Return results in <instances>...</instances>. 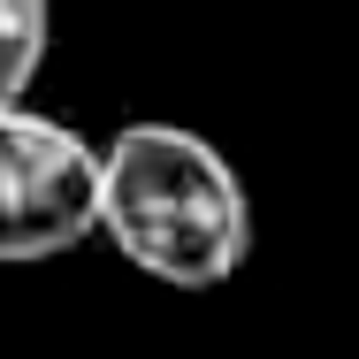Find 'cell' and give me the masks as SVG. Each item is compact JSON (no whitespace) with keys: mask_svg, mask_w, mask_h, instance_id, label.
Returning a JSON list of instances; mask_svg holds the SVG:
<instances>
[{"mask_svg":"<svg viewBox=\"0 0 359 359\" xmlns=\"http://www.w3.org/2000/svg\"><path fill=\"white\" fill-rule=\"evenodd\" d=\"M46 46H54V0H0V107L31 92Z\"/></svg>","mask_w":359,"mask_h":359,"instance_id":"obj_3","label":"cell"},{"mask_svg":"<svg viewBox=\"0 0 359 359\" xmlns=\"http://www.w3.org/2000/svg\"><path fill=\"white\" fill-rule=\"evenodd\" d=\"M100 176L107 145L76 138L31 100L0 107V268L62 260L84 245L100 229Z\"/></svg>","mask_w":359,"mask_h":359,"instance_id":"obj_2","label":"cell"},{"mask_svg":"<svg viewBox=\"0 0 359 359\" xmlns=\"http://www.w3.org/2000/svg\"><path fill=\"white\" fill-rule=\"evenodd\" d=\"M100 237L168 290H215L252 252L237 168L184 123H123L100 176Z\"/></svg>","mask_w":359,"mask_h":359,"instance_id":"obj_1","label":"cell"}]
</instances>
